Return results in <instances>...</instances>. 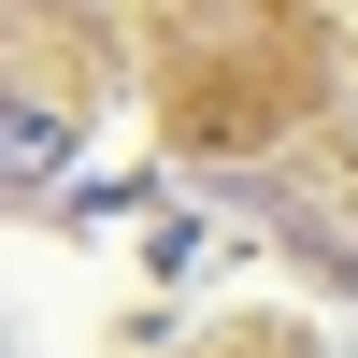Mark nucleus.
<instances>
[{"mask_svg": "<svg viewBox=\"0 0 358 358\" xmlns=\"http://www.w3.org/2000/svg\"><path fill=\"white\" fill-rule=\"evenodd\" d=\"M57 158H72V115H57L43 86H15V187H43Z\"/></svg>", "mask_w": 358, "mask_h": 358, "instance_id": "nucleus-1", "label": "nucleus"}]
</instances>
